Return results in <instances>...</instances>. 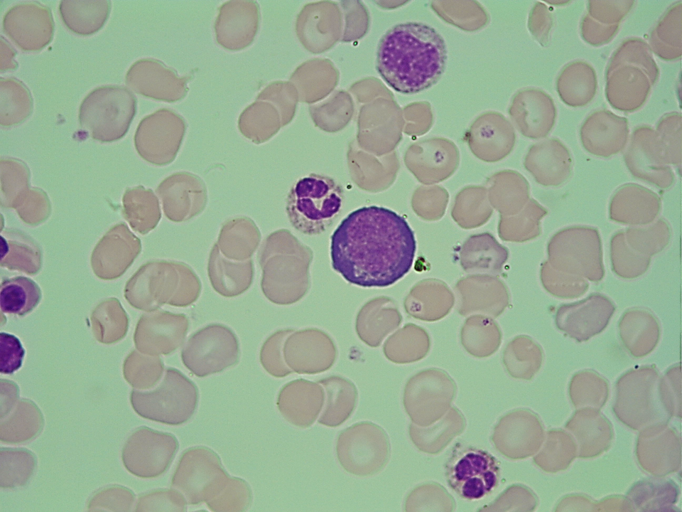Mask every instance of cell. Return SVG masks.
Returning a JSON list of instances; mask_svg holds the SVG:
<instances>
[{
    "label": "cell",
    "instance_id": "6da1fadb",
    "mask_svg": "<svg viewBox=\"0 0 682 512\" xmlns=\"http://www.w3.org/2000/svg\"><path fill=\"white\" fill-rule=\"evenodd\" d=\"M332 269L351 284L387 287L411 270L415 235L404 217L378 206L349 213L330 238Z\"/></svg>",
    "mask_w": 682,
    "mask_h": 512
},
{
    "label": "cell",
    "instance_id": "7a4b0ae2",
    "mask_svg": "<svg viewBox=\"0 0 682 512\" xmlns=\"http://www.w3.org/2000/svg\"><path fill=\"white\" fill-rule=\"evenodd\" d=\"M448 48L440 33L419 21L397 23L380 38L376 70L395 91L415 94L435 85L443 74Z\"/></svg>",
    "mask_w": 682,
    "mask_h": 512
},
{
    "label": "cell",
    "instance_id": "3957f363",
    "mask_svg": "<svg viewBox=\"0 0 682 512\" xmlns=\"http://www.w3.org/2000/svg\"><path fill=\"white\" fill-rule=\"evenodd\" d=\"M342 186L332 177L310 174L299 178L289 190L286 211L299 232L317 235L337 220L344 204Z\"/></svg>",
    "mask_w": 682,
    "mask_h": 512
},
{
    "label": "cell",
    "instance_id": "277c9868",
    "mask_svg": "<svg viewBox=\"0 0 682 512\" xmlns=\"http://www.w3.org/2000/svg\"><path fill=\"white\" fill-rule=\"evenodd\" d=\"M136 111V99L126 87L99 86L90 91L79 107L80 125L96 140L110 142L127 132Z\"/></svg>",
    "mask_w": 682,
    "mask_h": 512
},
{
    "label": "cell",
    "instance_id": "5b68a950",
    "mask_svg": "<svg viewBox=\"0 0 682 512\" xmlns=\"http://www.w3.org/2000/svg\"><path fill=\"white\" fill-rule=\"evenodd\" d=\"M198 397L197 385L178 369L169 368L156 389L132 391L130 401L140 417L177 426L192 417L197 407Z\"/></svg>",
    "mask_w": 682,
    "mask_h": 512
},
{
    "label": "cell",
    "instance_id": "8992f818",
    "mask_svg": "<svg viewBox=\"0 0 682 512\" xmlns=\"http://www.w3.org/2000/svg\"><path fill=\"white\" fill-rule=\"evenodd\" d=\"M448 486L460 497L477 501L492 494L500 480V464L492 454L457 442L445 464Z\"/></svg>",
    "mask_w": 682,
    "mask_h": 512
},
{
    "label": "cell",
    "instance_id": "52a82bcc",
    "mask_svg": "<svg viewBox=\"0 0 682 512\" xmlns=\"http://www.w3.org/2000/svg\"><path fill=\"white\" fill-rule=\"evenodd\" d=\"M339 464L347 473L361 477L381 472L391 456V444L380 425L362 421L342 430L336 441Z\"/></svg>",
    "mask_w": 682,
    "mask_h": 512
},
{
    "label": "cell",
    "instance_id": "ba28073f",
    "mask_svg": "<svg viewBox=\"0 0 682 512\" xmlns=\"http://www.w3.org/2000/svg\"><path fill=\"white\" fill-rule=\"evenodd\" d=\"M229 477L215 452L196 446L183 453L172 476L171 487L184 496L188 504L197 505L216 497Z\"/></svg>",
    "mask_w": 682,
    "mask_h": 512
},
{
    "label": "cell",
    "instance_id": "9c48e42d",
    "mask_svg": "<svg viewBox=\"0 0 682 512\" xmlns=\"http://www.w3.org/2000/svg\"><path fill=\"white\" fill-rule=\"evenodd\" d=\"M180 357L193 375L208 376L237 365L240 358L239 340L227 326L210 324L189 337Z\"/></svg>",
    "mask_w": 682,
    "mask_h": 512
},
{
    "label": "cell",
    "instance_id": "30bf717a",
    "mask_svg": "<svg viewBox=\"0 0 682 512\" xmlns=\"http://www.w3.org/2000/svg\"><path fill=\"white\" fill-rule=\"evenodd\" d=\"M186 130L184 119L172 110L159 109L144 117L134 136L139 154L157 166L171 163L175 158Z\"/></svg>",
    "mask_w": 682,
    "mask_h": 512
},
{
    "label": "cell",
    "instance_id": "8fae6325",
    "mask_svg": "<svg viewBox=\"0 0 682 512\" xmlns=\"http://www.w3.org/2000/svg\"><path fill=\"white\" fill-rule=\"evenodd\" d=\"M179 447L175 435L142 426L129 437L122 461L132 474L143 479L161 476L169 468Z\"/></svg>",
    "mask_w": 682,
    "mask_h": 512
},
{
    "label": "cell",
    "instance_id": "7c38bea8",
    "mask_svg": "<svg viewBox=\"0 0 682 512\" xmlns=\"http://www.w3.org/2000/svg\"><path fill=\"white\" fill-rule=\"evenodd\" d=\"M548 249L553 264L561 270L592 277L602 272L600 238L595 228H565L553 235Z\"/></svg>",
    "mask_w": 682,
    "mask_h": 512
},
{
    "label": "cell",
    "instance_id": "4fadbf2b",
    "mask_svg": "<svg viewBox=\"0 0 682 512\" xmlns=\"http://www.w3.org/2000/svg\"><path fill=\"white\" fill-rule=\"evenodd\" d=\"M623 159L634 178L659 188H669L675 181V174L667 162L655 129L649 125L634 128Z\"/></svg>",
    "mask_w": 682,
    "mask_h": 512
},
{
    "label": "cell",
    "instance_id": "5bb4252c",
    "mask_svg": "<svg viewBox=\"0 0 682 512\" xmlns=\"http://www.w3.org/2000/svg\"><path fill=\"white\" fill-rule=\"evenodd\" d=\"M4 32L22 50L39 51L52 41L55 24L51 9L38 1H23L4 14Z\"/></svg>",
    "mask_w": 682,
    "mask_h": 512
},
{
    "label": "cell",
    "instance_id": "9a60e30c",
    "mask_svg": "<svg viewBox=\"0 0 682 512\" xmlns=\"http://www.w3.org/2000/svg\"><path fill=\"white\" fill-rule=\"evenodd\" d=\"M125 82L138 94L168 102L182 100L188 91L186 78L154 58L135 61L126 73Z\"/></svg>",
    "mask_w": 682,
    "mask_h": 512
},
{
    "label": "cell",
    "instance_id": "2e32d148",
    "mask_svg": "<svg viewBox=\"0 0 682 512\" xmlns=\"http://www.w3.org/2000/svg\"><path fill=\"white\" fill-rule=\"evenodd\" d=\"M157 191L166 216L175 223L187 221L203 211L207 191L203 180L194 174L180 171L164 179Z\"/></svg>",
    "mask_w": 682,
    "mask_h": 512
},
{
    "label": "cell",
    "instance_id": "e0dca14e",
    "mask_svg": "<svg viewBox=\"0 0 682 512\" xmlns=\"http://www.w3.org/2000/svg\"><path fill=\"white\" fill-rule=\"evenodd\" d=\"M629 134L626 117L601 109L590 113L583 122L579 131L581 145L589 154L608 158L622 151Z\"/></svg>",
    "mask_w": 682,
    "mask_h": 512
},
{
    "label": "cell",
    "instance_id": "ac0fdd59",
    "mask_svg": "<svg viewBox=\"0 0 682 512\" xmlns=\"http://www.w3.org/2000/svg\"><path fill=\"white\" fill-rule=\"evenodd\" d=\"M259 7L256 1L231 0L218 9L214 28L217 43L229 50L248 47L256 34Z\"/></svg>",
    "mask_w": 682,
    "mask_h": 512
},
{
    "label": "cell",
    "instance_id": "d6986e66",
    "mask_svg": "<svg viewBox=\"0 0 682 512\" xmlns=\"http://www.w3.org/2000/svg\"><path fill=\"white\" fill-rule=\"evenodd\" d=\"M652 85L648 75L636 65L622 63L605 70V97L617 110L632 112L640 109Z\"/></svg>",
    "mask_w": 682,
    "mask_h": 512
},
{
    "label": "cell",
    "instance_id": "ffe728a7",
    "mask_svg": "<svg viewBox=\"0 0 682 512\" xmlns=\"http://www.w3.org/2000/svg\"><path fill=\"white\" fill-rule=\"evenodd\" d=\"M661 209V200L653 191L637 183L619 186L608 207L611 220L625 225H646L654 222Z\"/></svg>",
    "mask_w": 682,
    "mask_h": 512
},
{
    "label": "cell",
    "instance_id": "44dd1931",
    "mask_svg": "<svg viewBox=\"0 0 682 512\" xmlns=\"http://www.w3.org/2000/svg\"><path fill=\"white\" fill-rule=\"evenodd\" d=\"M525 166L540 184L559 186L571 176L573 163L568 148L560 139L551 138L531 148Z\"/></svg>",
    "mask_w": 682,
    "mask_h": 512
},
{
    "label": "cell",
    "instance_id": "7402d4cb",
    "mask_svg": "<svg viewBox=\"0 0 682 512\" xmlns=\"http://www.w3.org/2000/svg\"><path fill=\"white\" fill-rule=\"evenodd\" d=\"M322 388L304 380L286 384L279 391L276 406L282 417L290 424L308 428L317 420L324 405Z\"/></svg>",
    "mask_w": 682,
    "mask_h": 512
},
{
    "label": "cell",
    "instance_id": "603a6c76",
    "mask_svg": "<svg viewBox=\"0 0 682 512\" xmlns=\"http://www.w3.org/2000/svg\"><path fill=\"white\" fill-rule=\"evenodd\" d=\"M207 275L213 289L224 297H238L251 287L254 265L251 259L234 261L225 257L213 245L207 262Z\"/></svg>",
    "mask_w": 682,
    "mask_h": 512
},
{
    "label": "cell",
    "instance_id": "cb8c5ba5",
    "mask_svg": "<svg viewBox=\"0 0 682 512\" xmlns=\"http://www.w3.org/2000/svg\"><path fill=\"white\" fill-rule=\"evenodd\" d=\"M516 102V119L522 133L534 139L548 134L557 116L552 97L541 90L527 89L519 94Z\"/></svg>",
    "mask_w": 682,
    "mask_h": 512
},
{
    "label": "cell",
    "instance_id": "d4e9b609",
    "mask_svg": "<svg viewBox=\"0 0 682 512\" xmlns=\"http://www.w3.org/2000/svg\"><path fill=\"white\" fill-rule=\"evenodd\" d=\"M433 392V388L425 381L423 372L411 378L406 385L403 405L413 424L428 427L443 416L450 407L453 400L440 398V395L445 394Z\"/></svg>",
    "mask_w": 682,
    "mask_h": 512
},
{
    "label": "cell",
    "instance_id": "484cf974",
    "mask_svg": "<svg viewBox=\"0 0 682 512\" xmlns=\"http://www.w3.org/2000/svg\"><path fill=\"white\" fill-rule=\"evenodd\" d=\"M556 86L559 98L565 105L571 107L585 106L597 92L596 71L585 60L571 61L561 70Z\"/></svg>",
    "mask_w": 682,
    "mask_h": 512
},
{
    "label": "cell",
    "instance_id": "4316f807",
    "mask_svg": "<svg viewBox=\"0 0 682 512\" xmlns=\"http://www.w3.org/2000/svg\"><path fill=\"white\" fill-rule=\"evenodd\" d=\"M112 2L103 1H60L59 13L72 32L89 36L100 30L109 18Z\"/></svg>",
    "mask_w": 682,
    "mask_h": 512
},
{
    "label": "cell",
    "instance_id": "83f0119b",
    "mask_svg": "<svg viewBox=\"0 0 682 512\" xmlns=\"http://www.w3.org/2000/svg\"><path fill=\"white\" fill-rule=\"evenodd\" d=\"M258 231L248 217L229 219L223 224L215 243L220 252L234 261L249 260L257 247Z\"/></svg>",
    "mask_w": 682,
    "mask_h": 512
},
{
    "label": "cell",
    "instance_id": "f1b7e54d",
    "mask_svg": "<svg viewBox=\"0 0 682 512\" xmlns=\"http://www.w3.org/2000/svg\"><path fill=\"white\" fill-rule=\"evenodd\" d=\"M682 1L670 5L652 28L649 46L660 58L671 61L679 59L682 53Z\"/></svg>",
    "mask_w": 682,
    "mask_h": 512
},
{
    "label": "cell",
    "instance_id": "f546056e",
    "mask_svg": "<svg viewBox=\"0 0 682 512\" xmlns=\"http://www.w3.org/2000/svg\"><path fill=\"white\" fill-rule=\"evenodd\" d=\"M326 390V398L318 422L328 427H337L353 414L357 402L355 386L346 379L331 377L321 381Z\"/></svg>",
    "mask_w": 682,
    "mask_h": 512
},
{
    "label": "cell",
    "instance_id": "4dcf8cb0",
    "mask_svg": "<svg viewBox=\"0 0 682 512\" xmlns=\"http://www.w3.org/2000/svg\"><path fill=\"white\" fill-rule=\"evenodd\" d=\"M42 297L40 287L31 278L16 276L5 279L1 284V311L6 314L24 316L37 307Z\"/></svg>",
    "mask_w": 682,
    "mask_h": 512
},
{
    "label": "cell",
    "instance_id": "1f68e13d",
    "mask_svg": "<svg viewBox=\"0 0 682 512\" xmlns=\"http://www.w3.org/2000/svg\"><path fill=\"white\" fill-rule=\"evenodd\" d=\"M1 124H19L32 113L33 100L27 86L15 78L0 80Z\"/></svg>",
    "mask_w": 682,
    "mask_h": 512
},
{
    "label": "cell",
    "instance_id": "d6a6232c",
    "mask_svg": "<svg viewBox=\"0 0 682 512\" xmlns=\"http://www.w3.org/2000/svg\"><path fill=\"white\" fill-rule=\"evenodd\" d=\"M43 419L37 406L21 401L15 411L1 422L2 442L18 443L32 439L40 432Z\"/></svg>",
    "mask_w": 682,
    "mask_h": 512
},
{
    "label": "cell",
    "instance_id": "836d02e7",
    "mask_svg": "<svg viewBox=\"0 0 682 512\" xmlns=\"http://www.w3.org/2000/svg\"><path fill=\"white\" fill-rule=\"evenodd\" d=\"M627 63L643 70L649 76L653 85L659 77V68L653 57L648 43L638 37L624 39L612 53L606 68Z\"/></svg>",
    "mask_w": 682,
    "mask_h": 512
},
{
    "label": "cell",
    "instance_id": "e575fe53",
    "mask_svg": "<svg viewBox=\"0 0 682 512\" xmlns=\"http://www.w3.org/2000/svg\"><path fill=\"white\" fill-rule=\"evenodd\" d=\"M671 235L669 223L663 218L640 227H630L625 235L629 244L644 254H654L663 249Z\"/></svg>",
    "mask_w": 682,
    "mask_h": 512
},
{
    "label": "cell",
    "instance_id": "d590c367",
    "mask_svg": "<svg viewBox=\"0 0 682 512\" xmlns=\"http://www.w3.org/2000/svg\"><path fill=\"white\" fill-rule=\"evenodd\" d=\"M659 143L669 164L681 166V114L671 112L660 117L655 129Z\"/></svg>",
    "mask_w": 682,
    "mask_h": 512
},
{
    "label": "cell",
    "instance_id": "8d00e7d4",
    "mask_svg": "<svg viewBox=\"0 0 682 512\" xmlns=\"http://www.w3.org/2000/svg\"><path fill=\"white\" fill-rule=\"evenodd\" d=\"M251 501L249 484L241 478L229 477L222 491L206 503L212 511L242 512L250 506Z\"/></svg>",
    "mask_w": 682,
    "mask_h": 512
},
{
    "label": "cell",
    "instance_id": "74e56055",
    "mask_svg": "<svg viewBox=\"0 0 682 512\" xmlns=\"http://www.w3.org/2000/svg\"><path fill=\"white\" fill-rule=\"evenodd\" d=\"M271 117V110L266 104L254 102L241 112L238 119L239 130L253 142L261 143L267 136Z\"/></svg>",
    "mask_w": 682,
    "mask_h": 512
},
{
    "label": "cell",
    "instance_id": "f35d334b",
    "mask_svg": "<svg viewBox=\"0 0 682 512\" xmlns=\"http://www.w3.org/2000/svg\"><path fill=\"white\" fill-rule=\"evenodd\" d=\"M612 259L617 272L625 275L637 274L646 268L649 259L634 253L625 242L624 233H617L611 242Z\"/></svg>",
    "mask_w": 682,
    "mask_h": 512
},
{
    "label": "cell",
    "instance_id": "ab89813d",
    "mask_svg": "<svg viewBox=\"0 0 682 512\" xmlns=\"http://www.w3.org/2000/svg\"><path fill=\"white\" fill-rule=\"evenodd\" d=\"M187 501L178 490L159 489L141 495L138 500V511H185Z\"/></svg>",
    "mask_w": 682,
    "mask_h": 512
},
{
    "label": "cell",
    "instance_id": "60d3db41",
    "mask_svg": "<svg viewBox=\"0 0 682 512\" xmlns=\"http://www.w3.org/2000/svg\"><path fill=\"white\" fill-rule=\"evenodd\" d=\"M634 4V1H589L588 14L605 25L619 24Z\"/></svg>",
    "mask_w": 682,
    "mask_h": 512
},
{
    "label": "cell",
    "instance_id": "b9f144b4",
    "mask_svg": "<svg viewBox=\"0 0 682 512\" xmlns=\"http://www.w3.org/2000/svg\"><path fill=\"white\" fill-rule=\"evenodd\" d=\"M26 356L21 340L7 332L0 334V373L11 375L18 370Z\"/></svg>",
    "mask_w": 682,
    "mask_h": 512
},
{
    "label": "cell",
    "instance_id": "7bdbcfd3",
    "mask_svg": "<svg viewBox=\"0 0 682 512\" xmlns=\"http://www.w3.org/2000/svg\"><path fill=\"white\" fill-rule=\"evenodd\" d=\"M202 289L201 282L194 270L184 263L178 291L168 304L177 307H187L195 302Z\"/></svg>",
    "mask_w": 682,
    "mask_h": 512
},
{
    "label": "cell",
    "instance_id": "ee69618b",
    "mask_svg": "<svg viewBox=\"0 0 682 512\" xmlns=\"http://www.w3.org/2000/svg\"><path fill=\"white\" fill-rule=\"evenodd\" d=\"M619 24L605 25L585 14L580 23L582 38L592 46H600L610 42L619 31Z\"/></svg>",
    "mask_w": 682,
    "mask_h": 512
},
{
    "label": "cell",
    "instance_id": "f6af8a7d",
    "mask_svg": "<svg viewBox=\"0 0 682 512\" xmlns=\"http://www.w3.org/2000/svg\"><path fill=\"white\" fill-rule=\"evenodd\" d=\"M260 362L272 376L282 378L291 373L283 362L280 342L275 337L269 338L263 344L260 351Z\"/></svg>",
    "mask_w": 682,
    "mask_h": 512
},
{
    "label": "cell",
    "instance_id": "bcb514c9",
    "mask_svg": "<svg viewBox=\"0 0 682 512\" xmlns=\"http://www.w3.org/2000/svg\"><path fill=\"white\" fill-rule=\"evenodd\" d=\"M16 50L3 36L1 40V71L15 70L18 63L14 60Z\"/></svg>",
    "mask_w": 682,
    "mask_h": 512
}]
</instances>
